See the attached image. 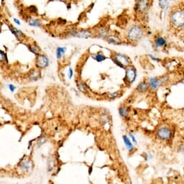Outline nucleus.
<instances>
[{
    "label": "nucleus",
    "mask_w": 184,
    "mask_h": 184,
    "mask_svg": "<svg viewBox=\"0 0 184 184\" xmlns=\"http://www.w3.org/2000/svg\"><path fill=\"white\" fill-rule=\"evenodd\" d=\"M149 56H150V58H151L152 59V60H154V61H160V59H158V58H156V57H154V56H152V55H151V54H149Z\"/></svg>",
    "instance_id": "obj_31"
},
{
    "label": "nucleus",
    "mask_w": 184,
    "mask_h": 184,
    "mask_svg": "<svg viewBox=\"0 0 184 184\" xmlns=\"http://www.w3.org/2000/svg\"><path fill=\"white\" fill-rule=\"evenodd\" d=\"M149 2L147 1H139L137 3L136 7L137 11L143 12L147 9L149 6Z\"/></svg>",
    "instance_id": "obj_8"
},
{
    "label": "nucleus",
    "mask_w": 184,
    "mask_h": 184,
    "mask_svg": "<svg viewBox=\"0 0 184 184\" xmlns=\"http://www.w3.org/2000/svg\"><path fill=\"white\" fill-rule=\"evenodd\" d=\"M137 78V69L134 67H129L126 69V74H125V81L131 84L133 83Z\"/></svg>",
    "instance_id": "obj_5"
},
{
    "label": "nucleus",
    "mask_w": 184,
    "mask_h": 184,
    "mask_svg": "<svg viewBox=\"0 0 184 184\" xmlns=\"http://www.w3.org/2000/svg\"><path fill=\"white\" fill-rule=\"evenodd\" d=\"M149 87H150V85H149L148 83L145 80H144L138 84V86L137 87V90L139 92H145L148 90Z\"/></svg>",
    "instance_id": "obj_9"
},
{
    "label": "nucleus",
    "mask_w": 184,
    "mask_h": 184,
    "mask_svg": "<svg viewBox=\"0 0 184 184\" xmlns=\"http://www.w3.org/2000/svg\"><path fill=\"white\" fill-rule=\"evenodd\" d=\"M49 61L46 56L43 54H38L36 59V66L39 69H44L48 67Z\"/></svg>",
    "instance_id": "obj_6"
},
{
    "label": "nucleus",
    "mask_w": 184,
    "mask_h": 184,
    "mask_svg": "<svg viewBox=\"0 0 184 184\" xmlns=\"http://www.w3.org/2000/svg\"><path fill=\"white\" fill-rule=\"evenodd\" d=\"M166 44V39H164L161 36H158V37L155 38L154 39V45L157 48H160V47L164 46Z\"/></svg>",
    "instance_id": "obj_10"
},
{
    "label": "nucleus",
    "mask_w": 184,
    "mask_h": 184,
    "mask_svg": "<svg viewBox=\"0 0 184 184\" xmlns=\"http://www.w3.org/2000/svg\"><path fill=\"white\" fill-rule=\"evenodd\" d=\"M107 41H108V42L109 43V44H114V45H117V44H119V42H120V41H119V39L118 38L113 36H108V37L107 38Z\"/></svg>",
    "instance_id": "obj_17"
},
{
    "label": "nucleus",
    "mask_w": 184,
    "mask_h": 184,
    "mask_svg": "<svg viewBox=\"0 0 184 184\" xmlns=\"http://www.w3.org/2000/svg\"><path fill=\"white\" fill-rule=\"evenodd\" d=\"M77 86H78L79 89L82 92H86L87 91V89H86V85L82 82H78L77 84Z\"/></svg>",
    "instance_id": "obj_24"
},
{
    "label": "nucleus",
    "mask_w": 184,
    "mask_h": 184,
    "mask_svg": "<svg viewBox=\"0 0 184 184\" xmlns=\"http://www.w3.org/2000/svg\"><path fill=\"white\" fill-rule=\"evenodd\" d=\"M46 142V137H41V139H39V141H38V146H41L42 144H44V143H45Z\"/></svg>",
    "instance_id": "obj_27"
},
{
    "label": "nucleus",
    "mask_w": 184,
    "mask_h": 184,
    "mask_svg": "<svg viewBox=\"0 0 184 184\" xmlns=\"http://www.w3.org/2000/svg\"><path fill=\"white\" fill-rule=\"evenodd\" d=\"M112 59L116 65L120 67L121 68H123V69H125L126 67H128L131 62V60H130V59L128 56L124 54H122V53H115L113 55V57Z\"/></svg>",
    "instance_id": "obj_2"
},
{
    "label": "nucleus",
    "mask_w": 184,
    "mask_h": 184,
    "mask_svg": "<svg viewBox=\"0 0 184 184\" xmlns=\"http://www.w3.org/2000/svg\"><path fill=\"white\" fill-rule=\"evenodd\" d=\"M159 5L162 9H165L168 6V1H159Z\"/></svg>",
    "instance_id": "obj_23"
},
{
    "label": "nucleus",
    "mask_w": 184,
    "mask_h": 184,
    "mask_svg": "<svg viewBox=\"0 0 184 184\" xmlns=\"http://www.w3.org/2000/svg\"><path fill=\"white\" fill-rule=\"evenodd\" d=\"M72 76H73V71H72V68H69V71H68V77H69V79H72Z\"/></svg>",
    "instance_id": "obj_30"
},
{
    "label": "nucleus",
    "mask_w": 184,
    "mask_h": 184,
    "mask_svg": "<svg viewBox=\"0 0 184 184\" xmlns=\"http://www.w3.org/2000/svg\"><path fill=\"white\" fill-rule=\"evenodd\" d=\"M108 30L103 28V29H100V30H99L98 35V36L100 38H106V36H107V35H108Z\"/></svg>",
    "instance_id": "obj_22"
},
{
    "label": "nucleus",
    "mask_w": 184,
    "mask_h": 184,
    "mask_svg": "<svg viewBox=\"0 0 184 184\" xmlns=\"http://www.w3.org/2000/svg\"><path fill=\"white\" fill-rule=\"evenodd\" d=\"M157 135L162 140H169L172 137V130L166 126L161 127L160 128L158 129L157 131Z\"/></svg>",
    "instance_id": "obj_4"
},
{
    "label": "nucleus",
    "mask_w": 184,
    "mask_h": 184,
    "mask_svg": "<svg viewBox=\"0 0 184 184\" xmlns=\"http://www.w3.org/2000/svg\"><path fill=\"white\" fill-rule=\"evenodd\" d=\"M123 142H124L125 145H126V147L128 149L129 151H131V150L134 149V146H133L132 142L130 141V139H129V137L127 136H123Z\"/></svg>",
    "instance_id": "obj_13"
},
{
    "label": "nucleus",
    "mask_w": 184,
    "mask_h": 184,
    "mask_svg": "<svg viewBox=\"0 0 184 184\" xmlns=\"http://www.w3.org/2000/svg\"><path fill=\"white\" fill-rule=\"evenodd\" d=\"M119 114L123 118H127L129 115V109L127 107H121L119 108Z\"/></svg>",
    "instance_id": "obj_20"
},
{
    "label": "nucleus",
    "mask_w": 184,
    "mask_h": 184,
    "mask_svg": "<svg viewBox=\"0 0 184 184\" xmlns=\"http://www.w3.org/2000/svg\"><path fill=\"white\" fill-rule=\"evenodd\" d=\"M75 36L80 38H88L91 36V32L88 30H81L80 32H77Z\"/></svg>",
    "instance_id": "obj_11"
},
{
    "label": "nucleus",
    "mask_w": 184,
    "mask_h": 184,
    "mask_svg": "<svg viewBox=\"0 0 184 184\" xmlns=\"http://www.w3.org/2000/svg\"><path fill=\"white\" fill-rule=\"evenodd\" d=\"M8 88H9V89L10 90V91L11 92H14L15 90L16 89V87L15 85H13V84H8Z\"/></svg>",
    "instance_id": "obj_29"
},
{
    "label": "nucleus",
    "mask_w": 184,
    "mask_h": 184,
    "mask_svg": "<svg viewBox=\"0 0 184 184\" xmlns=\"http://www.w3.org/2000/svg\"><path fill=\"white\" fill-rule=\"evenodd\" d=\"M28 24L30 25V26L33 27H39L41 25V21H39L38 20H36V19L34 18H30L28 20Z\"/></svg>",
    "instance_id": "obj_16"
},
{
    "label": "nucleus",
    "mask_w": 184,
    "mask_h": 184,
    "mask_svg": "<svg viewBox=\"0 0 184 184\" xmlns=\"http://www.w3.org/2000/svg\"><path fill=\"white\" fill-rule=\"evenodd\" d=\"M28 48H29V50H30L31 52H33V53H35V54L38 55L39 52L41 51V48L38 46L37 45H36V44H35V45L28 46Z\"/></svg>",
    "instance_id": "obj_18"
},
{
    "label": "nucleus",
    "mask_w": 184,
    "mask_h": 184,
    "mask_svg": "<svg viewBox=\"0 0 184 184\" xmlns=\"http://www.w3.org/2000/svg\"><path fill=\"white\" fill-rule=\"evenodd\" d=\"M129 135L130 137L131 138V139H132L133 142H134V143H137V140H136V139H135V137H134V135L131 134V133H129Z\"/></svg>",
    "instance_id": "obj_32"
},
{
    "label": "nucleus",
    "mask_w": 184,
    "mask_h": 184,
    "mask_svg": "<svg viewBox=\"0 0 184 184\" xmlns=\"http://www.w3.org/2000/svg\"><path fill=\"white\" fill-rule=\"evenodd\" d=\"M170 20L172 23L177 28L184 27V10L178 9L172 13Z\"/></svg>",
    "instance_id": "obj_1"
},
{
    "label": "nucleus",
    "mask_w": 184,
    "mask_h": 184,
    "mask_svg": "<svg viewBox=\"0 0 184 184\" xmlns=\"http://www.w3.org/2000/svg\"><path fill=\"white\" fill-rule=\"evenodd\" d=\"M92 58H93L94 59L96 60L98 62H101L103 60L106 59V57L102 52H99V53H95V55H92Z\"/></svg>",
    "instance_id": "obj_15"
},
{
    "label": "nucleus",
    "mask_w": 184,
    "mask_h": 184,
    "mask_svg": "<svg viewBox=\"0 0 184 184\" xmlns=\"http://www.w3.org/2000/svg\"><path fill=\"white\" fill-rule=\"evenodd\" d=\"M13 20H14V22H15L16 24H17V25H21V23H20V21L18 20H17V19H16V18H14L13 19Z\"/></svg>",
    "instance_id": "obj_33"
},
{
    "label": "nucleus",
    "mask_w": 184,
    "mask_h": 184,
    "mask_svg": "<svg viewBox=\"0 0 184 184\" xmlns=\"http://www.w3.org/2000/svg\"><path fill=\"white\" fill-rule=\"evenodd\" d=\"M66 51H67V48L65 47H57L56 51V57L59 59L61 58H62V56H64V53H65Z\"/></svg>",
    "instance_id": "obj_14"
},
{
    "label": "nucleus",
    "mask_w": 184,
    "mask_h": 184,
    "mask_svg": "<svg viewBox=\"0 0 184 184\" xmlns=\"http://www.w3.org/2000/svg\"><path fill=\"white\" fill-rule=\"evenodd\" d=\"M40 77H41V73H40L39 71L33 70L29 74V79L30 80L37 81L38 80H39Z\"/></svg>",
    "instance_id": "obj_12"
},
{
    "label": "nucleus",
    "mask_w": 184,
    "mask_h": 184,
    "mask_svg": "<svg viewBox=\"0 0 184 184\" xmlns=\"http://www.w3.org/2000/svg\"><path fill=\"white\" fill-rule=\"evenodd\" d=\"M20 167L22 169H24V170H28L30 169V161H25V162H23L22 164L20 165Z\"/></svg>",
    "instance_id": "obj_21"
},
{
    "label": "nucleus",
    "mask_w": 184,
    "mask_h": 184,
    "mask_svg": "<svg viewBox=\"0 0 184 184\" xmlns=\"http://www.w3.org/2000/svg\"><path fill=\"white\" fill-rule=\"evenodd\" d=\"M119 92H115L114 93H111L109 95V98H117L119 97Z\"/></svg>",
    "instance_id": "obj_28"
},
{
    "label": "nucleus",
    "mask_w": 184,
    "mask_h": 184,
    "mask_svg": "<svg viewBox=\"0 0 184 184\" xmlns=\"http://www.w3.org/2000/svg\"><path fill=\"white\" fill-rule=\"evenodd\" d=\"M0 53H1V61H2V60H5L6 61V62H8V59H7V54L5 53H4L2 51H0Z\"/></svg>",
    "instance_id": "obj_25"
},
{
    "label": "nucleus",
    "mask_w": 184,
    "mask_h": 184,
    "mask_svg": "<svg viewBox=\"0 0 184 184\" xmlns=\"http://www.w3.org/2000/svg\"><path fill=\"white\" fill-rule=\"evenodd\" d=\"M143 36L142 28L139 26H134L131 28L128 33V38L131 41H137L141 39Z\"/></svg>",
    "instance_id": "obj_3"
},
{
    "label": "nucleus",
    "mask_w": 184,
    "mask_h": 184,
    "mask_svg": "<svg viewBox=\"0 0 184 184\" xmlns=\"http://www.w3.org/2000/svg\"><path fill=\"white\" fill-rule=\"evenodd\" d=\"M28 9H29V11L32 13H37L38 12V9H37V8L36 7V6H33V5L30 7H28Z\"/></svg>",
    "instance_id": "obj_26"
},
{
    "label": "nucleus",
    "mask_w": 184,
    "mask_h": 184,
    "mask_svg": "<svg viewBox=\"0 0 184 184\" xmlns=\"http://www.w3.org/2000/svg\"><path fill=\"white\" fill-rule=\"evenodd\" d=\"M162 82V80H160V79L156 78V77H151L150 79V82H149V85L152 90H155L158 88L160 84Z\"/></svg>",
    "instance_id": "obj_7"
},
{
    "label": "nucleus",
    "mask_w": 184,
    "mask_h": 184,
    "mask_svg": "<svg viewBox=\"0 0 184 184\" xmlns=\"http://www.w3.org/2000/svg\"><path fill=\"white\" fill-rule=\"evenodd\" d=\"M9 30H11L12 33L15 35V36L17 38V39H19V36H22L23 35V33H22V32L21 30H18V29H17L16 28H14V27H11V28L9 27Z\"/></svg>",
    "instance_id": "obj_19"
}]
</instances>
